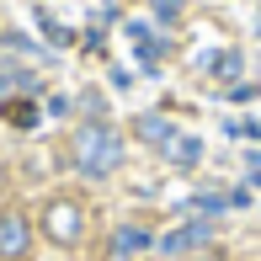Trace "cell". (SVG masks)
I'll return each mask as SVG.
<instances>
[{
	"label": "cell",
	"instance_id": "4",
	"mask_svg": "<svg viewBox=\"0 0 261 261\" xmlns=\"http://www.w3.org/2000/svg\"><path fill=\"white\" fill-rule=\"evenodd\" d=\"M155 245V234L144 229V224H123V229H112V240H107V261H139Z\"/></svg>",
	"mask_w": 261,
	"mask_h": 261
},
{
	"label": "cell",
	"instance_id": "7",
	"mask_svg": "<svg viewBox=\"0 0 261 261\" xmlns=\"http://www.w3.org/2000/svg\"><path fill=\"white\" fill-rule=\"evenodd\" d=\"M0 117H6L11 128H32V123H38V107H32L27 96H6V101H0Z\"/></svg>",
	"mask_w": 261,
	"mask_h": 261
},
{
	"label": "cell",
	"instance_id": "2",
	"mask_svg": "<svg viewBox=\"0 0 261 261\" xmlns=\"http://www.w3.org/2000/svg\"><path fill=\"white\" fill-rule=\"evenodd\" d=\"M38 224H43V234H48V245H59V251H75L80 234H86V208H80L75 197H48Z\"/></svg>",
	"mask_w": 261,
	"mask_h": 261
},
{
	"label": "cell",
	"instance_id": "1",
	"mask_svg": "<svg viewBox=\"0 0 261 261\" xmlns=\"http://www.w3.org/2000/svg\"><path fill=\"white\" fill-rule=\"evenodd\" d=\"M123 134H117L112 123H101V117H91L86 128L75 134V171L91 176V181H107V176L123 171Z\"/></svg>",
	"mask_w": 261,
	"mask_h": 261
},
{
	"label": "cell",
	"instance_id": "3",
	"mask_svg": "<svg viewBox=\"0 0 261 261\" xmlns=\"http://www.w3.org/2000/svg\"><path fill=\"white\" fill-rule=\"evenodd\" d=\"M0 261H32V224L21 208H0Z\"/></svg>",
	"mask_w": 261,
	"mask_h": 261
},
{
	"label": "cell",
	"instance_id": "10",
	"mask_svg": "<svg viewBox=\"0 0 261 261\" xmlns=\"http://www.w3.org/2000/svg\"><path fill=\"white\" fill-rule=\"evenodd\" d=\"M43 32H48V43H59V48L69 43V27H59V21H43Z\"/></svg>",
	"mask_w": 261,
	"mask_h": 261
},
{
	"label": "cell",
	"instance_id": "5",
	"mask_svg": "<svg viewBox=\"0 0 261 261\" xmlns=\"http://www.w3.org/2000/svg\"><path fill=\"white\" fill-rule=\"evenodd\" d=\"M208 240H213V224L197 219V224H181V229H171V234L160 240V251H165V256H181V251H192V245H208Z\"/></svg>",
	"mask_w": 261,
	"mask_h": 261
},
{
	"label": "cell",
	"instance_id": "8",
	"mask_svg": "<svg viewBox=\"0 0 261 261\" xmlns=\"http://www.w3.org/2000/svg\"><path fill=\"white\" fill-rule=\"evenodd\" d=\"M165 155L181 165V171H192V165L203 160V144H197V139H171V144H165Z\"/></svg>",
	"mask_w": 261,
	"mask_h": 261
},
{
	"label": "cell",
	"instance_id": "6",
	"mask_svg": "<svg viewBox=\"0 0 261 261\" xmlns=\"http://www.w3.org/2000/svg\"><path fill=\"white\" fill-rule=\"evenodd\" d=\"M134 139H139V144H155V149H165V144L176 139V128H171V117L144 112V117H134Z\"/></svg>",
	"mask_w": 261,
	"mask_h": 261
},
{
	"label": "cell",
	"instance_id": "11",
	"mask_svg": "<svg viewBox=\"0 0 261 261\" xmlns=\"http://www.w3.org/2000/svg\"><path fill=\"white\" fill-rule=\"evenodd\" d=\"M155 11H160V21H171L176 11H181V0H155Z\"/></svg>",
	"mask_w": 261,
	"mask_h": 261
},
{
	"label": "cell",
	"instance_id": "9",
	"mask_svg": "<svg viewBox=\"0 0 261 261\" xmlns=\"http://www.w3.org/2000/svg\"><path fill=\"white\" fill-rule=\"evenodd\" d=\"M240 69H245V59L234 54V48H224V54H213L208 75H213V80H234V75H240Z\"/></svg>",
	"mask_w": 261,
	"mask_h": 261
}]
</instances>
